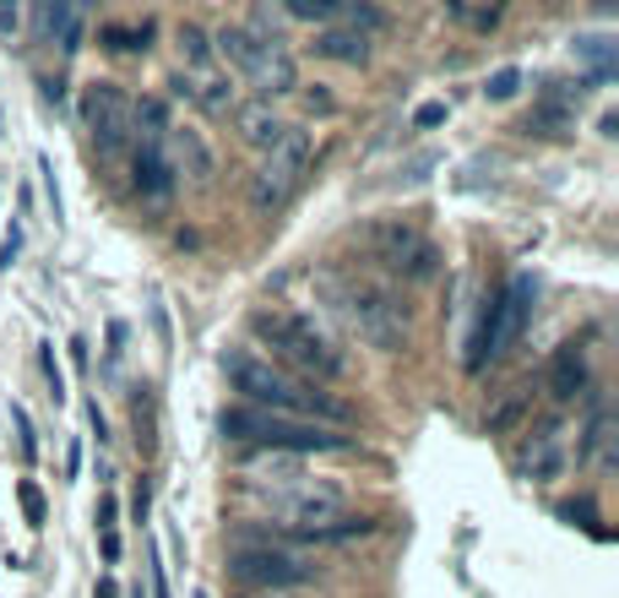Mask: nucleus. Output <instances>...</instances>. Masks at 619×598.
<instances>
[{"instance_id":"nucleus-24","label":"nucleus","mask_w":619,"mask_h":598,"mask_svg":"<svg viewBox=\"0 0 619 598\" xmlns=\"http://www.w3.org/2000/svg\"><path fill=\"white\" fill-rule=\"evenodd\" d=\"M283 17H288V22H326V28H332V22L343 17V6H337V0H288Z\"/></svg>"},{"instance_id":"nucleus-12","label":"nucleus","mask_w":619,"mask_h":598,"mask_svg":"<svg viewBox=\"0 0 619 598\" xmlns=\"http://www.w3.org/2000/svg\"><path fill=\"white\" fill-rule=\"evenodd\" d=\"M559 468H565V424L549 419V424H538V430L522 441V452H516V473H522V479H533V484H549Z\"/></svg>"},{"instance_id":"nucleus-10","label":"nucleus","mask_w":619,"mask_h":598,"mask_svg":"<svg viewBox=\"0 0 619 598\" xmlns=\"http://www.w3.org/2000/svg\"><path fill=\"white\" fill-rule=\"evenodd\" d=\"M130 147H136V158H130L136 197L164 207V201L175 197V186H180V175H175V164H169V136H136Z\"/></svg>"},{"instance_id":"nucleus-17","label":"nucleus","mask_w":619,"mask_h":598,"mask_svg":"<svg viewBox=\"0 0 619 598\" xmlns=\"http://www.w3.org/2000/svg\"><path fill=\"white\" fill-rule=\"evenodd\" d=\"M310 50H315L321 61H343V66H365V61H370V39H365L359 28H343V22L321 28Z\"/></svg>"},{"instance_id":"nucleus-35","label":"nucleus","mask_w":619,"mask_h":598,"mask_svg":"<svg viewBox=\"0 0 619 598\" xmlns=\"http://www.w3.org/2000/svg\"><path fill=\"white\" fill-rule=\"evenodd\" d=\"M39 87H44V104H55V109H61V104H65V93H61V82H55V76H44Z\"/></svg>"},{"instance_id":"nucleus-14","label":"nucleus","mask_w":619,"mask_h":598,"mask_svg":"<svg viewBox=\"0 0 619 598\" xmlns=\"http://www.w3.org/2000/svg\"><path fill=\"white\" fill-rule=\"evenodd\" d=\"M234 132H240V141L255 147V153H277V147H283V136L294 132V126H288L272 104L250 98V104H234Z\"/></svg>"},{"instance_id":"nucleus-29","label":"nucleus","mask_w":619,"mask_h":598,"mask_svg":"<svg viewBox=\"0 0 619 598\" xmlns=\"http://www.w3.org/2000/svg\"><path fill=\"white\" fill-rule=\"evenodd\" d=\"M17 501H22V512H28V523L39 528V523H44V490H39L33 479H22V484H17Z\"/></svg>"},{"instance_id":"nucleus-37","label":"nucleus","mask_w":619,"mask_h":598,"mask_svg":"<svg viewBox=\"0 0 619 598\" xmlns=\"http://www.w3.org/2000/svg\"><path fill=\"white\" fill-rule=\"evenodd\" d=\"M153 598H169V583H164V566L153 560Z\"/></svg>"},{"instance_id":"nucleus-18","label":"nucleus","mask_w":619,"mask_h":598,"mask_svg":"<svg viewBox=\"0 0 619 598\" xmlns=\"http://www.w3.org/2000/svg\"><path fill=\"white\" fill-rule=\"evenodd\" d=\"M169 141H175V158H169V164H175V175L186 169L196 186H212V175H218V158L207 153V141H201L196 132H175V126H169Z\"/></svg>"},{"instance_id":"nucleus-15","label":"nucleus","mask_w":619,"mask_h":598,"mask_svg":"<svg viewBox=\"0 0 619 598\" xmlns=\"http://www.w3.org/2000/svg\"><path fill=\"white\" fill-rule=\"evenodd\" d=\"M544 387H549V398H555L559 408L587 392V348H581V343H559L549 370H544Z\"/></svg>"},{"instance_id":"nucleus-6","label":"nucleus","mask_w":619,"mask_h":598,"mask_svg":"<svg viewBox=\"0 0 619 598\" xmlns=\"http://www.w3.org/2000/svg\"><path fill=\"white\" fill-rule=\"evenodd\" d=\"M223 571L240 588H261V594H283V588H305L315 583V560L300 549H277V544H255V538H234Z\"/></svg>"},{"instance_id":"nucleus-23","label":"nucleus","mask_w":619,"mask_h":598,"mask_svg":"<svg viewBox=\"0 0 619 598\" xmlns=\"http://www.w3.org/2000/svg\"><path fill=\"white\" fill-rule=\"evenodd\" d=\"M300 463H305V458H283V452H250V458H245V473H261V479H272V484H294V479H300Z\"/></svg>"},{"instance_id":"nucleus-2","label":"nucleus","mask_w":619,"mask_h":598,"mask_svg":"<svg viewBox=\"0 0 619 598\" xmlns=\"http://www.w3.org/2000/svg\"><path fill=\"white\" fill-rule=\"evenodd\" d=\"M250 333L261 337V348H272L277 370L300 376L310 387H326V381H343L348 376L343 348L321 333L310 316H300V311H266L261 305V311H250Z\"/></svg>"},{"instance_id":"nucleus-32","label":"nucleus","mask_w":619,"mask_h":598,"mask_svg":"<svg viewBox=\"0 0 619 598\" xmlns=\"http://www.w3.org/2000/svg\"><path fill=\"white\" fill-rule=\"evenodd\" d=\"M44 376H50V398L65 402V376H61V365H55V343H44Z\"/></svg>"},{"instance_id":"nucleus-26","label":"nucleus","mask_w":619,"mask_h":598,"mask_svg":"<svg viewBox=\"0 0 619 598\" xmlns=\"http://www.w3.org/2000/svg\"><path fill=\"white\" fill-rule=\"evenodd\" d=\"M98 544H104V560L115 566L120 560V523H115V495L98 501Z\"/></svg>"},{"instance_id":"nucleus-13","label":"nucleus","mask_w":619,"mask_h":598,"mask_svg":"<svg viewBox=\"0 0 619 598\" xmlns=\"http://www.w3.org/2000/svg\"><path fill=\"white\" fill-rule=\"evenodd\" d=\"M212 50H218V55H223V61L250 82V76L261 71V61H266L272 50H283V44H272V39L250 33L245 22H229V28H218V33H212Z\"/></svg>"},{"instance_id":"nucleus-36","label":"nucleus","mask_w":619,"mask_h":598,"mask_svg":"<svg viewBox=\"0 0 619 598\" xmlns=\"http://www.w3.org/2000/svg\"><path fill=\"white\" fill-rule=\"evenodd\" d=\"M93 598H120V583H115V577H98V588H93Z\"/></svg>"},{"instance_id":"nucleus-28","label":"nucleus","mask_w":619,"mask_h":598,"mask_svg":"<svg viewBox=\"0 0 619 598\" xmlns=\"http://www.w3.org/2000/svg\"><path fill=\"white\" fill-rule=\"evenodd\" d=\"M522 93V71L516 66H500L490 82H484V98H495V104H505V98H516Z\"/></svg>"},{"instance_id":"nucleus-21","label":"nucleus","mask_w":619,"mask_h":598,"mask_svg":"<svg viewBox=\"0 0 619 598\" xmlns=\"http://www.w3.org/2000/svg\"><path fill=\"white\" fill-rule=\"evenodd\" d=\"M153 17H141V22H104L98 28V44L109 50V55H136V50H147L153 44Z\"/></svg>"},{"instance_id":"nucleus-25","label":"nucleus","mask_w":619,"mask_h":598,"mask_svg":"<svg viewBox=\"0 0 619 598\" xmlns=\"http://www.w3.org/2000/svg\"><path fill=\"white\" fill-rule=\"evenodd\" d=\"M445 17L451 22H468L479 33H495L500 28V6H462V0H445Z\"/></svg>"},{"instance_id":"nucleus-8","label":"nucleus","mask_w":619,"mask_h":598,"mask_svg":"<svg viewBox=\"0 0 619 598\" xmlns=\"http://www.w3.org/2000/svg\"><path fill=\"white\" fill-rule=\"evenodd\" d=\"M272 512L283 517V528L321 533V528H332L337 517H348V501H343V490H332V484H283V490L272 495Z\"/></svg>"},{"instance_id":"nucleus-4","label":"nucleus","mask_w":619,"mask_h":598,"mask_svg":"<svg viewBox=\"0 0 619 598\" xmlns=\"http://www.w3.org/2000/svg\"><path fill=\"white\" fill-rule=\"evenodd\" d=\"M218 430H223V441H234V447H250V452H283V458H321V452H354V441L348 436H332V430H321V424H305V419H283V413H261V408H245V402H234V408H223L218 413Z\"/></svg>"},{"instance_id":"nucleus-3","label":"nucleus","mask_w":619,"mask_h":598,"mask_svg":"<svg viewBox=\"0 0 619 598\" xmlns=\"http://www.w3.org/2000/svg\"><path fill=\"white\" fill-rule=\"evenodd\" d=\"M321 300L365 337L380 354L408 348V305L391 283H380L370 272H348V277H321Z\"/></svg>"},{"instance_id":"nucleus-30","label":"nucleus","mask_w":619,"mask_h":598,"mask_svg":"<svg viewBox=\"0 0 619 598\" xmlns=\"http://www.w3.org/2000/svg\"><path fill=\"white\" fill-rule=\"evenodd\" d=\"M11 424H17V436H22V463H33V458H39V441H33V419H28V408H11Z\"/></svg>"},{"instance_id":"nucleus-33","label":"nucleus","mask_w":619,"mask_h":598,"mask_svg":"<svg viewBox=\"0 0 619 598\" xmlns=\"http://www.w3.org/2000/svg\"><path fill=\"white\" fill-rule=\"evenodd\" d=\"M305 109H310V115H337V98L315 82V87H305Z\"/></svg>"},{"instance_id":"nucleus-22","label":"nucleus","mask_w":619,"mask_h":598,"mask_svg":"<svg viewBox=\"0 0 619 598\" xmlns=\"http://www.w3.org/2000/svg\"><path fill=\"white\" fill-rule=\"evenodd\" d=\"M570 50H576V55H581V61L592 66V82H609V76H615V39H609V33H592V39H576Z\"/></svg>"},{"instance_id":"nucleus-5","label":"nucleus","mask_w":619,"mask_h":598,"mask_svg":"<svg viewBox=\"0 0 619 598\" xmlns=\"http://www.w3.org/2000/svg\"><path fill=\"white\" fill-rule=\"evenodd\" d=\"M76 120L93 141L98 158H125V147L136 141V98L125 93L120 82H87L76 93Z\"/></svg>"},{"instance_id":"nucleus-16","label":"nucleus","mask_w":619,"mask_h":598,"mask_svg":"<svg viewBox=\"0 0 619 598\" xmlns=\"http://www.w3.org/2000/svg\"><path fill=\"white\" fill-rule=\"evenodd\" d=\"M186 98L201 109V115L223 120V115H234V76H229V71H201V76H186Z\"/></svg>"},{"instance_id":"nucleus-7","label":"nucleus","mask_w":619,"mask_h":598,"mask_svg":"<svg viewBox=\"0 0 619 598\" xmlns=\"http://www.w3.org/2000/svg\"><path fill=\"white\" fill-rule=\"evenodd\" d=\"M305 169H310V132H288L283 136V147L266 153V158L255 164V175L245 180L250 207H255L261 218L283 212V207L294 201V191L305 186Z\"/></svg>"},{"instance_id":"nucleus-19","label":"nucleus","mask_w":619,"mask_h":598,"mask_svg":"<svg viewBox=\"0 0 619 598\" xmlns=\"http://www.w3.org/2000/svg\"><path fill=\"white\" fill-rule=\"evenodd\" d=\"M33 22H39V33H44V39H61L65 55H76V50H82V11H76V6H39V11H33Z\"/></svg>"},{"instance_id":"nucleus-9","label":"nucleus","mask_w":619,"mask_h":598,"mask_svg":"<svg viewBox=\"0 0 619 598\" xmlns=\"http://www.w3.org/2000/svg\"><path fill=\"white\" fill-rule=\"evenodd\" d=\"M419 245H424V234H419L413 218H370V223L359 229V251H365L380 272H391V277H402V266L419 256Z\"/></svg>"},{"instance_id":"nucleus-34","label":"nucleus","mask_w":619,"mask_h":598,"mask_svg":"<svg viewBox=\"0 0 619 598\" xmlns=\"http://www.w3.org/2000/svg\"><path fill=\"white\" fill-rule=\"evenodd\" d=\"M130 512H136V523H147V512H153V490H147V479H136V501H130Z\"/></svg>"},{"instance_id":"nucleus-27","label":"nucleus","mask_w":619,"mask_h":598,"mask_svg":"<svg viewBox=\"0 0 619 598\" xmlns=\"http://www.w3.org/2000/svg\"><path fill=\"white\" fill-rule=\"evenodd\" d=\"M175 39H180V55H186L190 66H207V61H212V33H201L196 22H180Z\"/></svg>"},{"instance_id":"nucleus-31","label":"nucleus","mask_w":619,"mask_h":598,"mask_svg":"<svg viewBox=\"0 0 619 598\" xmlns=\"http://www.w3.org/2000/svg\"><path fill=\"white\" fill-rule=\"evenodd\" d=\"M413 126H419V132H434V126H445V104H440V98L419 104V109H413Z\"/></svg>"},{"instance_id":"nucleus-11","label":"nucleus","mask_w":619,"mask_h":598,"mask_svg":"<svg viewBox=\"0 0 619 598\" xmlns=\"http://www.w3.org/2000/svg\"><path fill=\"white\" fill-rule=\"evenodd\" d=\"M533 300H538L533 272H511V283H505L495 300H490V316H495V348H500V354H505L516 337L527 333V322H533Z\"/></svg>"},{"instance_id":"nucleus-20","label":"nucleus","mask_w":619,"mask_h":598,"mask_svg":"<svg viewBox=\"0 0 619 598\" xmlns=\"http://www.w3.org/2000/svg\"><path fill=\"white\" fill-rule=\"evenodd\" d=\"M581 452H587L592 463L604 468V473L615 468V419H609V402H604V398H592V419H587Z\"/></svg>"},{"instance_id":"nucleus-1","label":"nucleus","mask_w":619,"mask_h":598,"mask_svg":"<svg viewBox=\"0 0 619 598\" xmlns=\"http://www.w3.org/2000/svg\"><path fill=\"white\" fill-rule=\"evenodd\" d=\"M223 376L229 387L240 392L245 408H261V413H283V419H305V424H354V408L343 398H332L326 387H310L300 376L277 370L272 359L250 354V348H229L223 354Z\"/></svg>"},{"instance_id":"nucleus-39","label":"nucleus","mask_w":619,"mask_h":598,"mask_svg":"<svg viewBox=\"0 0 619 598\" xmlns=\"http://www.w3.org/2000/svg\"><path fill=\"white\" fill-rule=\"evenodd\" d=\"M136 598H141V594H136Z\"/></svg>"},{"instance_id":"nucleus-38","label":"nucleus","mask_w":619,"mask_h":598,"mask_svg":"<svg viewBox=\"0 0 619 598\" xmlns=\"http://www.w3.org/2000/svg\"><path fill=\"white\" fill-rule=\"evenodd\" d=\"M0 33H17V6H0Z\"/></svg>"}]
</instances>
